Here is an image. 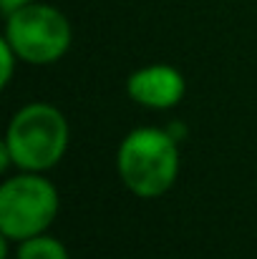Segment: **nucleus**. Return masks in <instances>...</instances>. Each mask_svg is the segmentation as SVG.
<instances>
[{"instance_id": "f257e3e1", "label": "nucleus", "mask_w": 257, "mask_h": 259, "mask_svg": "<svg viewBox=\"0 0 257 259\" xmlns=\"http://www.w3.org/2000/svg\"><path fill=\"white\" fill-rule=\"evenodd\" d=\"M179 141L167 128L136 126L116 149V174L136 199H159L176 184Z\"/></svg>"}, {"instance_id": "f03ea898", "label": "nucleus", "mask_w": 257, "mask_h": 259, "mask_svg": "<svg viewBox=\"0 0 257 259\" xmlns=\"http://www.w3.org/2000/svg\"><path fill=\"white\" fill-rule=\"evenodd\" d=\"M71 126L63 111L46 101L20 106L5 128L3 146L10 151L18 171L46 174L61 164L68 151Z\"/></svg>"}, {"instance_id": "7ed1b4c3", "label": "nucleus", "mask_w": 257, "mask_h": 259, "mask_svg": "<svg viewBox=\"0 0 257 259\" xmlns=\"http://www.w3.org/2000/svg\"><path fill=\"white\" fill-rule=\"evenodd\" d=\"M61 211L56 184L35 171H20L0 184V234L13 244L43 234Z\"/></svg>"}, {"instance_id": "20e7f679", "label": "nucleus", "mask_w": 257, "mask_h": 259, "mask_svg": "<svg viewBox=\"0 0 257 259\" xmlns=\"http://www.w3.org/2000/svg\"><path fill=\"white\" fill-rule=\"evenodd\" d=\"M3 38L18 53L20 63L51 66L68 53L74 30L63 10L35 0L5 15Z\"/></svg>"}, {"instance_id": "39448f33", "label": "nucleus", "mask_w": 257, "mask_h": 259, "mask_svg": "<svg viewBox=\"0 0 257 259\" xmlns=\"http://www.w3.org/2000/svg\"><path fill=\"white\" fill-rule=\"evenodd\" d=\"M187 81L184 73L169 63H149L129 73L126 96L144 108L152 111H169L184 101Z\"/></svg>"}, {"instance_id": "423d86ee", "label": "nucleus", "mask_w": 257, "mask_h": 259, "mask_svg": "<svg viewBox=\"0 0 257 259\" xmlns=\"http://www.w3.org/2000/svg\"><path fill=\"white\" fill-rule=\"evenodd\" d=\"M15 259H71L66 244L48 232L35 234L15 244Z\"/></svg>"}, {"instance_id": "0eeeda50", "label": "nucleus", "mask_w": 257, "mask_h": 259, "mask_svg": "<svg viewBox=\"0 0 257 259\" xmlns=\"http://www.w3.org/2000/svg\"><path fill=\"white\" fill-rule=\"evenodd\" d=\"M15 63H20V58H18V53L10 48V43L3 38V40H0V86L3 88L10 86V81H13V76H15Z\"/></svg>"}, {"instance_id": "6e6552de", "label": "nucleus", "mask_w": 257, "mask_h": 259, "mask_svg": "<svg viewBox=\"0 0 257 259\" xmlns=\"http://www.w3.org/2000/svg\"><path fill=\"white\" fill-rule=\"evenodd\" d=\"M28 3H35V0H0V10H3V15H10L13 10H18Z\"/></svg>"}]
</instances>
